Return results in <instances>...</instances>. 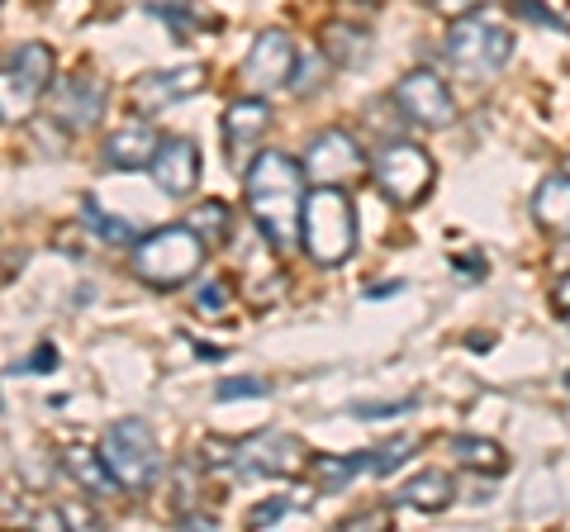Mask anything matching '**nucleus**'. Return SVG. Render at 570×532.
<instances>
[{"label":"nucleus","instance_id":"1","mask_svg":"<svg viewBox=\"0 0 570 532\" xmlns=\"http://www.w3.org/2000/svg\"><path fill=\"white\" fill-rule=\"evenodd\" d=\"M305 176L309 171L295 157L276 148H262L247 167V209H253V224L276 253H295L299 234H305Z\"/></svg>","mask_w":570,"mask_h":532},{"label":"nucleus","instance_id":"2","mask_svg":"<svg viewBox=\"0 0 570 532\" xmlns=\"http://www.w3.org/2000/svg\"><path fill=\"white\" fill-rule=\"evenodd\" d=\"M209 253V243L195 234L190 224H171L157 228V234L134 243V276L153 290H176L200 272V262Z\"/></svg>","mask_w":570,"mask_h":532},{"label":"nucleus","instance_id":"3","mask_svg":"<svg viewBox=\"0 0 570 532\" xmlns=\"http://www.w3.org/2000/svg\"><path fill=\"white\" fill-rule=\"evenodd\" d=\"M299 247L314 266H343L356 247V209L343 186H314L305 200V234Z\"/></svg>","mask_w":570,"mask_h":532},{"label":"nucleus","instance_id":"4","mask_svg":"<svg viewBox=\"0 0 570 532\" xmlns=\"http://www.w3.org/2000/svg\"><path fill=\"white\" fill-rule=\"evenodd\" d=\"M100 452L110 461L115 481L129 490V494H148L163 475V452H157V437L142 418H119L105 428L100 437Z\"/></svg>","mask_w":570,"mask_h":532},{"label":"nucleus","instance_id":"5","mask_svg":"<svg viewBox=\"0 0 570 532\" xmlns=\"http://www.w3.org/2000/svg\"><path fill=\"white\" fill-rule=\"evenodd\" d=\"M371 176H376V186H381V195L390 205L414 209L419 200H428V190H433L438 167L419 144L390 138V144H381V152L371 157Z\"/></svg>","mask_w":570,"mask_h":532},{"label":"nucleus","instance_id":"6","mask_svg":"<svg viewBox=\"0 0 570 532\" xmlns=\"http://www.w3.org/2000/svg\"><path fill=\"white\" fill-rule=\"evenodd\" d=\"M513 58V33L504 24L485 20V14H461L448 33V62L466 77H494L504 72Z\"/></svg>","mask_w":570,"mask_h":532},{"label":"nucleus","instance_id":"7","mask_svg":"<svg viewBox=\"0 0 570 532\" xmlns=\"http://www.w3.org/2000/svg\"><path fill=\"white\" fill-rule=\"evenodd\" d=\"M58 81V58L48 43H20L6 58V77H0V96H6V119H24L33 105L48 96Z\"/></svg>","mask_w":570,"mask_h":532},{"label":"nucleus","instance_id":"8","mask_svg":"<svg viewBox=\"0 0 570 532\" xmlns=\"http://www.w3.org/2000/svg\"><path fill=\"white\" fill-rule=\"evenodd\" d=\"M105 100H110V81L100 72H67L48 86V119L62 124L67 134H86L105 119Z\"/></svg>","mask_w":570,"mask_h":532},{"label":"nucleus","instance_id":"9","mask_svg":"<svg viewBox=\"0 0 570 532\" xmlns=\"http://www.w3.org/2000/svg\"><path fill=\"white\" fill-rule=\"evenodd\" d=\"M305 171H309L314 186H347V181H356V176L371 171V157L347 129H324V134L309 138Z\"/></svg>","mask_w":570,"mask_h":532},{"label":"nucleus","instance_id":"10","mask_svg":"<svg viewBox=\"0 0 570 532\" xmlns=\"http://www.w3.org/2000/svg\"><path fill=\"white\" fill-rule=\"evenodd\" d=\"M309 466V452L305 442L291 437V433H253V437H238L234 447V471L238 475H299Z\"/></svg>","mask_w":570,"mask_h":532},{"label":"nucleus","instance_id":"11","mask_svg":"<svg viewBox=\"0 0 570 532\" xmlns=\"http://www.w3.org/2000/svg\"><path fill=\"white\" fill-rule=\"evenodd\" d=\"M390 100L400 105L404 119L423 124V129H452V124H456V100L448 91V81H442L438 72H428V67L400 77V86H395V96H390Z\"/></svg>","mask_w":570,"mask_h":532},{"label":"nucleus","instance_id":"12","mask_svg":"<svg viewBox=\"0 0 570 532\" xmlns=\"http://www.w3.org/2000/svg\"><path fill=\"white\" fill-rule=\"evenodd\" d=\"M295 43L285 29H262L253 48H247L243 58V86L253 96H266V91H281V86H291L295 77Z\"/></svg>","mask_w":570,"mask_h":532},{"label":"nucleus","instance_id":"13","mask_svg":"<svg viewBox=\"0 0 570 532\" xmlns=\"http://www.w3.org/2000/svg\"><path fill=\"white\" fill-rule=\"evenodd\" d=\"M209 86V72L205 67H171V72H142L134 86H129V110L142 115V119H153V115H163L167 105L176 100H186V96H200Z\"/></svg>","mask_w":570,"mask_h":532},{"label":"nucleus","instance_id":"14","mask_svg":"<svg viewBox=\"0 0 570 532\" xmlns=\"http://www.w3.org/2000/svg\"><path fill=\"white\" fill-rule=\"evenodd\" d=\"M148 171L163 195L186 200V195H195V186H200V148H195L190 138H163V148H157Z\"/></svg>","mask_w":570,"mask_h":532},{"label":"nucleus","instance_id":"15","mask_svg":"<svg viewBox=\"0 0 570 532\" xmlns=\"http://www.w3.org/2000/svg\"><path fill=\"white\" fill-rule=\"evenodd\" d=\"M157 148H163V138H157L153 124L138 115V119H129V124H124V129H115L110 138H105L100 157H105V167H119V171H142V167H153Z\"/></svg>","mask_w":570,"mask_h":532},{"label":"nucleus","instance_id":"16","mask_svg":"<svg viewBox=\"0 0 570 532\" xmlns=\"http://www.w3.org/2000/svg\"><path fill=\"white\" fill-rule=\"evenodd\" d=\"M266 129H272V105H266L262 96H243V100H234L224 110V144H228V152H247V148H257L262 138H266Z\"/></svg>","mask_w":570,"mask_h":532},{"label":"nucleus","instance_id":"17","mask_svg":"<svg viewBox=\"0 0 570 532\" xmlns=\"http://www.w3.org/2000/svg\"><path fill=\"white\" fill-rule=\"evenodd\" d=\"M62 471L86 494H100V500H110V494L124 490L115 481V471H110V461H105V452H91V447H62Z\"/></svg>","mask_w":570,"mask_h":532},{"label":"nucleus","instance_id":"18","mask_svg":"<svg viewBox=\"0 0 570 532\" xmlns=\"http://www.w3.org/2000/svg\"><path fill=\"white\" fill-rule=\"evenodd\" d=\"M532 219H538L551 238H570V171L547 176L532 195Z\"/></svg>","mask_w":570,"mask_h":532},{"label":"nucleus","instance_id":"19","mask_svg":"<svg viewBox=\"0 0 570 532\" xmlns=\"http://www.w3.org/2000/svg\"><path fill=\"white\" fill-rule=\"evenodd\" d=\"M452 500H456V485L448 471H419L414 481L400 490V504L419 509V513H442V509H452Z\"/></svg>","mask_w":570,"mask_h":532},{"label":"nucleus","instance_id":"20","mask_svg":"<svg viewBox=\"0 0 570 532\" xmlns=\"http://www.w3.org/2000/svg\"><path fill=\"white\" fill-rule=\"evenodd\" d=\"M318 48H324L337 67H356L371 52V33L352 29V24H328L324 33H318Z\"/></svg>","mask_w":570,"mask_h":532},{"label":"nucleus","instance_id":"21","mask_svg":"<svg viewBox=\"0 0 570 532\" xmlns=\"http://www.w3.org/2000/svg\"><path fill=\"white\" fill-rule=\"evenodd\" d=\"M448 447H452V456L461 461V466H475V471H485V475H499V471L509 466V461H504V452H499L490 437H471V433H456V437L448 442Z\"/></svg>","mask_w":570,"mask_h":532},{"label":"nucleus","instance_id":"22","mask_svg":"<svg viewBox=\"0 0 570 532\" xmlns=\"http://www.w3.org/2000/svg\"><path fill=\"white\" fill-rule=\"evenodd\" d=\"M362 471H366V456H318L314 461V475L324 494H343L352 485V475H362Z\"/></svg>","mask_w":570,"mask_h":532},{"label":"nucleus","instance_id":"23","mask_svg":"<svg viewBox=\"0 0 570 532\" xmlns=\"http://www.w3.org/2000/svg\"><path fill=\"white\" fill-rule=\"evenodd\" d=\"M186 224H190L195 234H200L209 247H219L228 234H234V224H228V205H224V200H205V205H195Z\"/></svg>","mask_w":570,"mask_h":532},{"label":"nucleus","instance_id":"24","mask_svg":"<svg viewBox=\"0 0 570 532\" xmlns=\"http://www.w3.org/2000/svg\"><path fill=\"white\" fill-rule=\"evenodd\" d=\"M314 504V494H276V500L257 504L253 513H247V523L253 528H272L276 519H291V513H305Z\"/></svg>","mask_w":570,"mask_h":532},{"label":"nucleus","instance_id":"25","mask_svg":"<svg viewBox=\"0 0 570 532\" xmlns=\"http://www.w3.org/2000/svg\"><path fill=\"white\" fill-rule=\"evenodd\" d=\"M414 447H419V437H395V442H385V447H376L366 456V475H390L395 466H404L409 456H414Z\"/></svg>","mask_w":570,"mask_h":532},{"label":"nucleus","instance_id":"26","mask_svg":"<svg viewBox=\"0 0 570 532\" xmlns=\"http://www.w3.org/2000/svg\"><path fill=\"white\" fill-rule=\"evenodd\" d=\"M328 67H333V58L324 48L318 52H305V58L295 62V77H291V91H299V96H309L318 81H328Z\"/></svg>","mask_w":570,"mask_h":532},{"label":"nucleus","instance_id":"27","mask_svg":"<svg viewBox=\"0 0 570 532\" xmlns=\"http://www.w3.org/2000/svg\"><path fill=\"white\" fill-rule=\"evenodd\" d=\"M86 219H91V234H100L105 243H115V247H134V243H138V228H134L129 219L100 215L96 205H86Z\"/></svg>","mask_w":570,"mask_h":532},{"label":"nucleus","instance_id":"28","mask_svg":"<svg viewBox=\"0 0 570 532\" xmlns=\"http://www.w3.org/2000/svg\"><path fill=\"white\" fill-rule=\"evenodd\" d=\"M190 309L200 314V318H224L228 314V280H205V286L195 290Z\"/></svg>","mask_w":570,"mask_h":532},{"label":"nucleus","instance_id":"29","mask_svg":"<svg viewBox=\"0 0 570 532\" xmlns=\"http://www.w3.org/2000/svg\"><path fill=\"white\" fill-rule=\"evenodd\" d=\"M243 395H272V381H262V376H247V381H219L214 385V400H243Z\"/></svg>","mask_w":570,"mask_h":532},{"label":"nucleus","instance_id":"30","mask_svg":"<svg viewBox=\"0 0 570 532\" xmlns=\"http://www.w3.org/2000/svg\"><path fill=\"white\" fill-rule=\"evenodd\" d=\"M423 6H433L438 14H452V20H461V14H471L480 0H423Z\"/></svg>","mask_w":570,"mask_h":532},{"label":"nucleus","instance_id":"31","mask_svg":"<svg viewBox=\"0 0 570 532\" xmlns=\"http://www.w3.org/2000/svg\"><path fill=\"white\" fill-rule=\"evenodd\" d=\"M176 528H181V532H209L214 528V513H176Z\"/></svg>","mask_w":570,"mask_h":532},{"label":"nucleus","instance_id":"32","mask_svg":"<svg viewBox=\"0 0 570 532\" xmlns=\"http://www.w3.org/2000/svg\"><path fill=\"white\" fill-rule=\"evenodd\" d=\"M385 523V509H376V513H356V519H347L343 528H381Z\"/></svg>","mask_w":570,"mask_h":532},{"label":"nucleus","instance_id":"33","mask_svg":"<svg viewBox=\"0 0 570 532\" xmlns=\"http://www.w3.org/2000/svg\"><path fill=\"white\" fill-rule=\"evenodd\" d=\"M29 366H33V371H43V366H58V352H52V347H39V352H33V357H29Z\"/></svg>","mask_w":570,"mask_h":532},{"label":"nucleus","instance_id":"34","mask_svg":"<svg viewBox=\"0 0 570 532\" xmlns=\"http://www.w3.org/2000/svg\"><path fill=\"white\" fill-rule=\"evenodd\" d=\"M557 309H561V314L570 309V272H566V280H561V286H557Z\"/></svg>","mask_w":570,"mask_h":532},{"label":"nucleus","instance_id":"35","mask_svg":"<svg viewBox=\"0 0 570 532\" xmlns=\"http://www.w3.org/2000/svg\"><path fill=\"white\" fill-rule=\"evenodd\" d=\"M566 171H570V157H566Z\"/></svg>","mask_w":570,"mask_h":532},{"label":"nucleus","instance_id":"36","mask_svg":"<svg viewBox=\"0 0 570 532\" xmlns=\"http://www.w3.org/2000/svg\"><path fill=\"white\" fill-rule=\"evenodd\" d=\"M566 318H570V309H566Z\"/></svg>","mask_w":570,"mask_h":532}]
</instances>
